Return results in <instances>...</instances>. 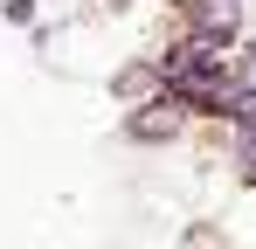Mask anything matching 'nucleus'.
<instances>
[{
  "label": "nucleus",
  "instance_id": "obj_1",
  "mask_svg": "<svg viewBox=\"0 0 256 249\" xmlns=\"http://www.w3.org/2000/svg\"><path fill=\"white\" fill-rule=\"evenodd\" d=\"M7 7V21H35V0H0Z\"/></svg>",
  "mask_w": 256,
  "mask_h": 249
}]
</instances>
